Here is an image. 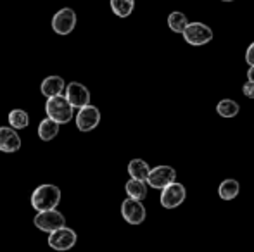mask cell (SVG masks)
Returning a JSON list of instances; mask_svg holds the SVG:
<instances>
[{
  "instance_id": "1",
  "label": "cell",
  "mask_w": 254,
  "mask_h": 252,
  "mask_svg": "<svg viewBox=\"0 0 254 252\" xmlns=\"http://www.w3.org/2000/svg\"><path fill=\"white\" fill-rule=\"evenodd\" d=\"M61 202V189L52 183H44L37 187L31 194V205L37 212L56 209Z\"/></svg>"
},
{
  "instance_id": "2",
  "label": "cell",
  "mask_w": 254,
  "mask_h": 252,
  "mask_svg": "<svg viewBox=\"0 0 254 252\" xmlns=\"http://www.w3.org/2000/svg\"><path fill=\"white\" fill-rule=\"evenodd\" d=\"M73 105L67 101L66 95H57V97L47 99V104H45V112H47V118L57 121L59 125H66L71 119L74 118L73 114Z\"/></svg>"
},
{
  "instance_id": "3",
  "label": "cell",
  "mask_w": 254,
  "mask_h": 252,
  "mask_svg": "<svg viewBox=\"0 0 254 252\" xmlns=\"http://www.w3.org/2000/svg\"><path fill=\"white\" fill-rule=\"evenodd\" d=\"M33 223L38 230H42L45 233H52L56 230H61L66 226V219H64V216L57 209H49V211L38 212L35 216Z\"/></svg>"
},
{
  "instance_id": "4",
  "label": "cell",
  "mask_w": 254,
  "mask_h": 252,
  "mask_svg": "<svg viewBox=\"0 0 254 252\" xmlns=\"http://www.w3.org/2000/svg\"><path fill=\"white\" fill-rule=\"evenodd\" d=\"M182 35H184L185 42L194 45V47H201V45H206L213 40V31L204 23H189V26L185 28Z\"/></svg>"
},
{
  "instance_id": "5",
  "label": "cell",
  "mask_w": 254,
  "mask_h": 252,
  "mask_svg": "<svg viewBox=\"0 0 254 252\" xmlns=\"http://www.w3.org/2000/svg\"><path fill=\"white\" fill-rule=\"evenodd\" d=\"M74 121H76V128L80 131H92L99 126L101 123V111H99L95 105L88 104L85 107L78 109L76 116H74Z\"/></svg>"
},
{
  "instance_id": "6",
  "label": "cell",
  "mask_w": 254,
  "mask_h": 252,
  "mask_svg": "<svg viewBox=\"0 0 254 252\" xmlns=\"http://www.w3.org/2000/svg\"><path fill=\"white\" fill-rule=\"evenodd\" d=\"M76 26V12L69 7H64V9L57 10L52 17V30L57 35H69L71 31Z\"/></svg>"
},
{
  "instance_id": "7",
  "label": "cell",
  "mask_w": 254,
  "mask_h": 252,
  "mask_svg": "<svg viewBox=\"0 0 254 252\" xmlns=\"http://www.w3.org/2000/svg\"><path fill=\"white\" fill-rule=\"evenodd\" d=\"M185 197H187V190H185V187L182 185V183H171V185H168L166 189L161 190V205H163L164 209H177L178 205L184 204Z\"/></svg>"
},
{
  "instance_id": "8",
  "label": "cell",
  "mask_w": 254,
  "mask_h": 252,
  "mask_svg": "<svg viewBox=\"0 0 254 252\" xmlns=\"http://www.w3.org/2000/svg\"><path fill=\"white\" fill-rule=\"evenodd\" d=\"M121 216L127 223L130 225H142L145 221V207L142 204V201H135V199H125L121 204Z\"/></svg>"
},
{
  "instance_id": "9",
  "label": "cell",
  "mask_w": 254,
  "mask_h": 252,
  "mask_svg": "<svg viewBox=\"0 0 254 252\" xmlns=\"http://www.w3.org/2000/svg\"><path fill=\"white\" fill-rule=\"evenodd\" d=\"M177 180V171L175 168L171 166H156V168L151 169V175L147 178V185L152 187V189H157V190H163L166 189L168 185L175 183Z\"/></svg>"
},
{
  "instance_id": "10",
  "label": "cell",
  "mask_w": 254,
  "mask_h": 252,
  "mask_svg": "<svg viewBox=\"0 0 254 252\" xmlns=\"http://www.w3.org/2000/svg\"><path fill=\"white\" fill-rule=\"evenodd\" d=\"M47 242L54 251H59V252L69 251L71 247H74V244H76V232L67 228V226H64V228L49 233Z\"/></svg>"
},
{
  "instance_id": "11",
  "label": "cell",
  "mask_w": 254,
  "mask_h": 252,
  "mask_svg": "<svg viewBox=\"0 0 254 252\" xmlns=\"http://www.w3.org/2000/svg\"><path fill=\"white\" fill-rule=\"evenodd\" d=\"M66 97L71 102V105L76 109H81L85 105L90 104V92L85 85L78 83V81H71L66 87Z\"/></svg>"
},
{
  "instance_id": "12",
  "label": "cell",
  "mask_w": 254,
  "mask_h": 252,
  "mask_svg": "<svg viewBox=\"0 0 254 252\" xmlns=\"http://www.w3.org/2000/svg\"><path fill=\"white\" fill-rule=\"evenodd\" d=\"M21 149V138L17 135L16 128L12 126H0V151L12 154Z\"/></svg>"
},
{
  "instance_id": "13",
  "label": "cell",
  "mask_w": 254,
  "mask_h": 252,
  "mask_svg": "<svg viewBox=\"0 0 254 252\" xmlns=\"http://www.w3.org/2000/svg\"><path fill=\"white\" fill-rule=\"evenodd\" d=\"M40 90H42V95H45L47 99L57 97V95H63V92L66 90V83H64V80L61 76L52 74V76H47L42 81Z\"/></svg>"
},
{
  "instance_id": "14",
  "label": "cell",
  "mask_w": 254,
  "mask_h": 252,
  "mask_svg": "<svg viewBox=\"0 0 254 252\" xmlns=\"http://www.w3.org/2000/svg\"><path fill=\"white\" fill-rule=\"evenodd\" d=\"M128 173H130L131 178L142 180V182H147L149 175H151V168L145 161L142 159H131L128 162Z\"/></svg>"
},
{
  "instance_id": "15",
  "label": "cell",
  "mask_w": 254,
  "mask_h": 252,
  "mask_svg": "<svg viewBox=\"0 0 254 252\" xmlns=\"http://www.w3.org/2000/svg\"><path fill=\"white\" fill-rule=\"evenodd\" d=\"M239 192H241V183L234 178L223 180V182L220 183V187H218V195H220V199H223V201H234L239 195Z\"/></svg>"
},
{
  "instance_id": "16",
  "label": "cell",
  "mask_w": 254,
  "mask_h": 252,
  "mask_svg": "<svg viewBox=\"0 0 254 252\" xmlns=\"http://www.w3.org/2000/svg\"><path fill=\"white\" fill-rule=\"evenodd\" d=\"M125 190H127V195L130 199H135V201H144L145 195H147V182L130 178L127 182V185H125Z\"/></svg>"
},
{
  "instance_id": "17",
  "label": "cell",
  "mask_w": 254,
  "mask_h": 252,
  "mask_svg": "<svg viewBox=\"0 0 254 252\" xmlns=\"http://www.w3.org/2000/svg\"><path fill=\"white\" fill-rule=\"evenodd\" d=\"M57 135H59V123L51 118L42 119L40 125H38V137H40V140L51 142Z\"/></svg>"
},
{
  "instance_id": "18",
  "label": "cell",
  "mask_w": 254,
  "mask_h": 252,
  "mask_svg": "<svg viewBox=\"0 0 254 252\" xmlns=\"http://www.w3.org/2000/svg\"><path fill=\"white\" fill-rule=\"evenodd\" d=\"M239 111H241V107H239V104L234 99H221L216 105V112L221 118H227V119L235 118L239 114Z\"/></svg>"
},
{
  "instance_id": "19",
  "label": "cell",
  "mask_w": 254,
  "mask_h": 252,
  "mask_svg": "<svg viewBox=\"0 0 254 252\" xmlns=\"http://www.w3.org/2000/svg\"><path fill=\"white\" fill-rule=\"evenodd\" d=\"M168 26H170V30L175 31V33H184L185 28L189 26L187 16H185L184 12H180V10H175V12H171L170 16H168Z\"/></svg>"
},
{
  "instance_id": "20",
  "label": "cell",
  "mask_w": 254,
  "mask_h": 252,
  "mask_svg": "<svg viewBox=\"0 0 254 252\" xmlns=\"http://www.w3.org/2000/svg\"><path fill=\"white\" fill-rule=\"evenodd\" d=\"M7 119H9V125L16 128V130H24V128L30 125V116L23 109H12L9 112V116H7Z\"/></svg>"
},
{
  "instance_id": "21",
  "label": "cell",
  "mask_w": 254,
  "mask_h": 252,
  "mask_svg": "<svg viewBox=\"0 0 254 252\" xmlns=\"http://www.w3.org/2000/svg\"><path fill=\"white\" fill-rule=\"evenodd\" d=\"M111 9L118 17H128L135 9V0H111Z\"/></svg>"
},
{
  "instance_id": "22",
  "label": "cell",
  "mask_w": 254,
  "mask_h": 252,
  "mask_svg": "<svg viewBox=\"0 0 254 252\" xmlns=\"http://www.w3.org/2000/svg\"><path fill=\"white\" fill-rule=\"evenodd\" d=\"M242 92H244V95L248 99H254V83H253V81L248 80V83L242 87Z\"/></svg>"
},
{
  "instance_id": "23",
  "label": "cell",
  "mask_w": 254,
  "mask_h": 252,
  "mask_svg": "<svg viewBox=\"0 0 254 252\" xmlns=\"http://www.w3.org/2000/svg\"><path fill=\"white\" fill-rule=\"evenodd\" d=\"M246 62L249 66H254V42L248 47V52H246Z\"/></svg>"
},
{
  "instance_id": "24",
  "label": "cell",
  "mask_w": 254,
  "mask_h": 252,
  "mask_svg": "<svg viewBox=\"0 0 254 252\" xmlns=\"http://www.w3.org/2000/svg\"><path fill=\"white\" fill-rule=\"evenodd\" d=\"M248 80L253 81L254 83V66H249V71H248Z\"/></svg>"
},
{
  "instance_id": "25",
  "label": "cell",
  "mask_w": 254,
  "mask_h": 252,
  "mask_svg": "<svg viewBox=\"0 0 254 252\" xmlns=\"http://www.w3.org/2000/svg\"><path fill=\"white\" fill-rule=\"evenodd\" d=\"M221 2H234V0H221Z\"/></svg>"
}]
</instances>
